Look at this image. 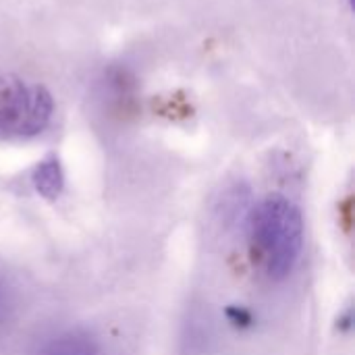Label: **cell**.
I'll return each mask as SVG.
<instances>
[{"label":"cell","mask_w":355,"mask_h":355,"mask_svg":"<svg viewBox=\"0 0 355 355\" xmlns=\"http://www.w3.org/2000/svg\"><path fill=\"white\" fill-rule=\"evenodd\" d=\"M250 239L272 281L287 279L304 250V220L300 208L283 196H266L252 210Z\"/></svg>","instance_id":"6da1fadb"},{"label":"cell","mask_w":355,"mask_h":355,"mask_svg":"<svg viewBox=\"0 0 355 355\" xmlns=\"http://www.w3.org/2000/svg\"><path fill=\"white\" fill-rule=\"evenodd\" d=\"M54 112L50 92L33 81L0 77V139H29L40 135Z\"/></svg>","instance_id":"7a4b0ae2"},{"label":"cell","mask_w":355,"mask_h":355,"mask_svg":"<svg viewBox=\"0 0 355 355\" xmlns=\"http://www.w3.org/2000/svg\"><path fill=\"white\" fill-rule=\"evenodd\" d=\"M33 355H102V349L92 335L69 329L44 337Z\"/></svg>","instance_id":"3957f363"},{"label":"cell","mask_w":355,"mask_h":355,"mask_svg":"<svg viewBox=\"0 0 355 355\" xmlns=\"http://www.w3.org/2000/svg\"><path fill=\"white\" fill-rule=\"evenodd\" d=\"M33 185H35L37 193L44 196L46 200H56L60 196L62 185H64V175H62V166H60L58 158L50 156L35 166Z\"/></svg>","instance_id":"277c9868"},{"label":"cell","mask_w":355,"mask_h":355,"mask_svg":"<svg viewBox=\"0 0 355 355\" xmlns=\"http://www.w3.org/2000/svg\"><path fill=\"white\" fill-rule=\"evenodd\" d=\"M15 308V295L4 277H0V324H4Z\"/></svg>","instance_id":"5b68a950"},{"label":"cell","mask_w":355,"mask_h":355,"mask_svg":"<svg viewBox=\"0 0 355 355\" xmlns=\"http://www.w3.org/2000/svg\"><path fill=\"white\" fill-rule=\"evenodd\" d=\"M227 314H229L231 322H233V324H237V327H248V324L252 322L250 312H245V310H241V308H231Z\"/></svg>","instance_id":"8992f818"}]
</instances>
